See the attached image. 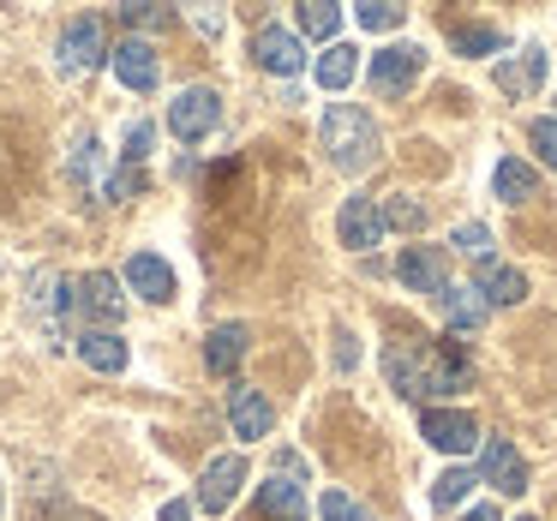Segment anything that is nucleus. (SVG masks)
<instances>
[{"instance_id":"1","label":"nucleus","mask_w":557,"mask_h":521,"mask_svg":"<svg viewBox=\"0 0 557 521\" xmlns=\"http://www.w3.org/2000/svg\"><path fill=\"white\" fill-rule=\"evenodd\" d=\"M384 372L389 384L401 389V396H456V389H468V360L449 348H437V342H420V336H401L384 348Z\"/></svg>"},{"instance_id":"2","label":"nucleus","mask_w":557,"mask_h":521,"mask_svg":"<svg viewBox=\"0 0 557 521\" xmlns=\"http://www.w3.org/2000/svg\"><path fill=\"white\" fill-rule=\"evenodd\" d=\"M324 150L336 169L360 174L377 162V150H384V138H377V126L366 121V109H354V102H330L324 109Z\"/></svg>"},{"instance_id":"3","label":"nucleus","mask_w":557,"mask_h":521,"mask_svg":"<svg viewBox=\"0 0 557 521\" xmlns=\"http://www.w3.org/2000/svg\"><path fill=\"white\" fill-rule=\"evenodd\" d=\"M258 509L270 521H306V461L282 449L276 456V473L258 485Z\"/></svg>"},{"instance_id":"4","label":"nucleus","mask_w":557,"mask_h":521,"mask_svg":"<svg viewBox=\"0 0 557 521\" xmlns=\"http://www.w3.org/2000/svg\"><path fill=\"white\" fill-rule=\"evenodd\" d=\"M216 126H222V97L210 85H193L169 102V133L181 138V145H205Z\"/></svg>"},{"instance_id":"5","label":"nucleus","mask_w":557,"mask_h":521,"mask_svg":"<svg viewBox=\"0 0 557 521\" xmlns=\"http://www.w3.org/2000/svg\"><path fill=\"white\" fill-rule=\"evenodd\" d=\"M420 66H425V49H420V42H389V49L372 54V66H366V85H372L377 97H401V90L420 78Z\"/></svg>"},{"instance_id":"6","label":"nucleus","mask_w":557,"mask_h":521,"mask_svg":"<svg viewBox=\"0 0 557 521\" xmlns=\"http://www.w3.org/2000/svg\"><path fill=\"white\" fill-rule=\"evenodd\" d=\"M420 437L432 449H444V456H468V449L480 444V420H473L468 408H425L420 413Z\"/></svg>"},{"instance_id":"7","label":"nucleus","mask_w":557,"mask_h":521,"mask_svg":"<svg viewBox=\"0 0 557 521\" xmlns=\"http://www.w3.org/2000/svg\"><path fill=\"white\" fill-rule=\"evenodd\" d=\"M73 312H78V318H90L97 330H114V324H121V312H126L121 282H114L109 270H90L85 282H73Z\"/></svg>"},{"instance_id":"8","label":"nucleus","mask_w":557,"mask_h":521,"mask_svg":"<svg viewBox=\"0 0 557 521\" xmlns=\"http://www.w3.org/2000/svg\"><path fill=\"white\" fill-rule=\"evenodd\" d=\"M102 61H109V30H102V18L97 13L73 18V25L61 30V66L66 73H90V66H102Z\"/></svg>"},{"instance_id":"9","label":"nucleus","mask_w":557,"mask_h":521,"mask_svg":"<svg viewBox=\"0 0 557 521\" xmlns=\"http://www.w3.org/2000/svg\"><path fill=\"white\" fill-rule=\"evenodd\" d=\"M480 480L492 485V492H509V497L528 492V461H521V449L509 444V437H485V449H480Z\"/></svg>"},{"instance_id":"10","label":"nucleus","mask_w":557,"mask_h":521,"mask_svg":"<svg viewBox=\"0 0 557 521\" xmlns=\"http://www.w3.org/2000/svg\"><path fill=\"white\" fill-rule=\"evenodd\" d=\"M336 240L348 246V252H372L377 240H384V204L377 198H348L336 216Z\"/></svg>"},{"instance_id":"11","label":"nucleus","mask_w":557,"mask_h":521,"mask_svg":"<svg viewBox=\"0 0 557 521\" xmlns=\"http://www.w3.org/2000/svg\"><path fill=\"white\" fill-rule=\"evenodd\" d=\"M109 66H114V78H121L126 90H157V78H162V61H157V49H150L145 37L114 42V49H109Z\"/></svg>"},{"instance_id":"12","label":"nucleus","mask_w":557,"mask_h":521,"mask_svg":"<svg viewBox=\"0 0 557 521\" xmlns=\"http://www.w3.org/2000/svg\"><path fill=\"white\" fill-rule=\"evenodd\" d=\"M240 480H246V456H216L205 468V480H198V509H210V516H222V509L240 497Z\"/></svg>"},{"instance_id":"13","label":"nucleus","mask_w":557,"mask_h":521,"mask_svg":"<svg viewBox=\"0 0 557 521\" xmlns=\"http://www.w3.org/2000/svg\"><path fill=\"white\" fill-rule=\"evenodd\" d=\"M396 276H401V288H413V294H432V300H444V252L437 246H408V252L396 258Z\"/></svg>"},{"instance_id":"14","label":"nucleus","mask_w":557,"mask_h":521,"mask_svg":"<svg viewBox=\"0 0 557 521\" xmlns=\"http://www.w3.org/2000/svg\"><path fill=\"white\" fill-rule=\"evenodd\" d=\"M252 54H258V66L264 73H282V78H294L306 66V49H300V37L294 30H282V25H264L252 37Z\"/></svg>"},{"instance_id":"15","label":"nucleus","mask_w":557,"mask_h":521,"mask_svg":"<svg viewBox=\"0 0 557 521\" xmlns=\"http://www.w3.org/2000/svg\"><path fill=\"white\" fill-rule=\"evenodd\" d=\"M228 425L234 437H246V444H258V437H270V396L252 384L228 389Z\"/></svg>"},{"instance_id":"16","label":"nucleus","mask_w":557,"mask_h":521,"mask_svg":"<svg viewBox=\"0 0 557 521\" xmlns=\"http://www.w3.org/2000/svg\"><path fill=\"white\" fill-rule=\"evenodd\" d=\"M126 288L145 294L150 306H169L174 300V270L162 264L157 252H133V258H126Z\"/></svg>"},{"instance_id":"17","label":"nucleus","mask_w":557,"mask_h":521,"mask_svg":"<svg viewBox=\"0 0 557 521\" xmlns=\"http://www.w3.org/2000/svg\"><path fill=\"white\" fill-rule=\"evenodd\" d=\"M73 348H78V360H85L90 372H109V377H114V372H126V360H133V348H126V342L114 336V330H85V336H78Z\"/></svg>"},{"instance_id":"18","label":"nucleus","mask_w":557,"mask_h":521,"mask_svg":"<svg viewBox=\"0 0 557 521\" xmlns=\"http://www.w3.org/2000/svg\"><path fill=\"white\" fill-rule=\"evenodd\" d=\"M246 348H252V330H246V324H216V330H210V342H205V365L228 377L234 365L246 360Z\"/></svg>"},{"instance_id":"19","label":"nucleus","mask_w":557,"mask_h":521,"mask_svg":"<svg viewBox=\"0 0 557 521\" xmlns=\"http://www.w3.org/2000/svg\"><path fill=\"white\" fill-rule=\"evenodd\" d=\"M545 85V49H521L516 61H504L497 66V90H509V97H533V90Z\"/></svg>"},{"instance_id":"20","label":"nucleus","mask_w":557,"mask_h":521,"mask_svg":"<svg viewBox=\"0 0 557 521\" xmlns=\"http://www.w3.org/2000/svg\"><path fill=\"white\" fill-rule=\"evenodd\" d=\"M492 186H497V198H504V204H521V198L540 193V174H533L521 157H504V162L492 169Z\"/></svg>"},{"instance_id":"21","label":"nucleus","mask_w":557,"mask_h":521,"mask_svg":"<svg viewBox=\"0 0 557 521\" xmlns=\"http://www.w3.org/2000/svg\"><path fill=\"white\" fill-rule=\"evenodd\" d=\"M312 73H318V85H324V90H348V85H354V73H360V54H354L348 42H330V49L318 54Z\"/></svg>"},{"instance_id":"22","label":"nucleus","mask_w":557,"mask_h":521,"mask_svg":"<svg viewBox=\"0 0 557 521\" xmlns=\"http://www.w3.org/2000/svg\"><path fill=\"white\" fill-rule=\"evenodd\" d=\"M480 294H485V306H521V300H528V276L509 270V264H492L480 276Z\"/></svg>"},{"instance_id":"23","label":"nucleus","mask_w":557,"mask_h":521,"mask_svg":"<svg viewBox=\"0 0 557 521\" xmlns=\"http://www.w3.org/2000/svg\"><path fill=\"white\" fill-rule=\"evenodd\" d=\"M485 294L480 288H444V318H449V330H480L485 324Z\"/></svg>"},{"instance_id":"24","label":"nucleus","mask_w":557,"mask_h":521,"mask_svg":"<svg viewBox=\"0 0 557 521\" xmlns=\"http://www.w3.org/2000/svg\"><path fill=\"white\" fill-rule=\"evenodd\" d=\"M473 485H480V473H473V468H444L432 480V509H461V497H468Z\"/></svg>"},{"instance_id":"25","label":"nucleus","mask_w":557,"mask_h":521,"mask_svg":"<svg viewBox=\"0 0 557 521\" xmlns=\"http://www.w3.org/2000/svg\"><path fill=\"white\" fill-rule=\"evenodd\" d=\"M300 30L330 49V42H336V30H342V7H330V0H306V7H300Z\"/></svg>"},{"instance_id":"26","label":"nucleus","mask_w":557,"mask_h":521,"mask_svg":"<svg viewBox=\"0 0 557 521\" xmlns=\"http://www.w3.org/2000/svg\"><path fill=\"white\" fill-rule=\"evenodd\" d=\"M456 54H504V30H492V25H456Z\"/></svg>"},{"instance_id":"27","label":"nucleus","mask_w":557,"mask_h":521,"mask_svg":"<svg viewBox=\"0 0 557 521\" xmlns=\"http://www.w3.org/2000/svg\"><path fill=\"white\" fill-rule=\"evenodd\" d=\"M384 228H408V234H420L425 228V204H413V198H384Z\"/></svg>"},{"instance_id":"28","label":"nucleus","mask_w":557,"mask_h":521,"mask_svg":"<svg viewBox=\"0 0 557 521\" xmlns=\"http://www.w3.org/2000/svg\"><path fill=\"white\" fill-rule=\"evenodd\" d=\"M449 246H461L468 258H480V264H492V228H485V222H461V228L449 234Z\"/></svg>"},{"instance_id":"29","label":"nucleus","mask_w":557,"mask_h":521,"mask_svg":"<svg viewBox=\"0 0 557 521\" xmlns=\"http://www.w3.org/2000/svg\"><path fill=\"white\" fill-rule=\"evenodd\" d=\"M318 516H324V521H377L372 509H360L348 492H324V497H318Z\"/></svg>"},{"instance_id":"30","label":"nucleus","mask_w":557,"mask_h":521,"mask_svg":"<svg viewBox=\"0 0 557 521\" xmlns=\"http://www.w3.org/2000/svg\"><path fill=\"white\" fill-rule=\"evenodd\" d=\"M354 18H360V30H396L401 7L396 0H366V7H354Z\"/></svg>"},{"instance_id":"31","label":"nucleus","mask_w":557,"mask_h":521,"mask_svg":"<svg viewBox=\"0 0 557 521\" xmlns=\"http://www.w3.org/2000/svg\"><path fill=\"white\" fill-rule=\"evenodd\" d=\"M528 138H533V150H540L545 169H557V121H552V114H545V121H533Z\"/></svg>"},{"instance_id":"32","label":"nucleus","mask_w":557,"mask_h":521,"mask_svg":"<svg viewBox=\"0 0 557 521\" xmlns=\"http://www.w3.org/2000/svg\"><path fill=\"white\" fill-rule=\"evenodd\" d=\"M121 18H126V25H138V30H162V25H169V13H162V7H150V0L121 7Z\"/></svg>"},{"instance_id":"33","label":"nucleus","mask_w":557,"mask_h":521,"mask_svg":"<svg viewBox=\"0 0 557 521\" xmlns=\"http://www.w3.org/2000/svg\"><path fill=\"white\" fill-rule=\"evenodd\" d=\"M150 138H157V126L138 121L133 133H126V162H145V157H150Z\"/></svg>"},{"instance_id":"34","label":"nucleus","mask_w":557,"mask_h":521,"mask_svg":"<svg viewBox=\"0 0 557 521\" xmlns=\"http://www.w3.org/2000/svg\"><path fill=\"white\" fill-rule=\"evenodd\" d=\"M157 521H193V504H186V497H169V504H162V516Z\"/></svg>"},{"instance_id":"35","label":"nucleus","mask_w":557,"mask_h":521,"mask_svg":"<svg viewBox=\"0 0 557 521\" xmlns=\"http://www.w3.org/2000/svg\"><path fill=\"white\" fill-rule=\"evenodd\" d=\"M461 521H497V509H492V504H473V509H468V516H461Z\"/></svg>"},{"instance_id":"36","label":"nucleus","mask_w":557,"mask_h":521,"mask_svg":"<svg viewBox=\"0 0 557 521\" xmlns=\"http://www.w3.org/2000/svg\"><path fill=\"white\" fill-rule=\"evenodd\" d=\"M0 509H7V485H0Z\"/></svg>"},{"instance_id":"37","label":"nucleus","mask_w":557,"mask_h":521,"mask_svg":"<svg viewBox=\"0 0 557 521\" xmlns=\"http://www.w3.org/2000/svg\"><path fill=\"white\" fill-rule=\"evenodd\" d=\"M521 521H533V516H521Z\"/></svg>"}]
</instances>
